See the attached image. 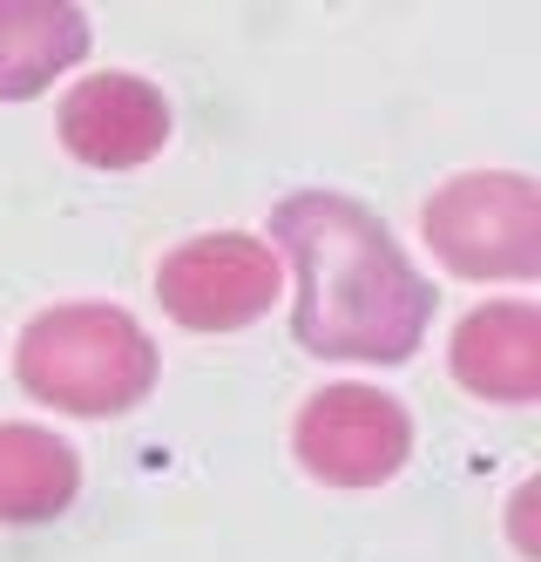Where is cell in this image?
Listing matches in <instances>:
<instances>
[{"label":"cell","mask_w":541,"mask_h":562,"mask_svg":"<svg viewBox=\"0 0 541 562\" xmlns=\"http://www.w3.org/2000/svg\"><path fill=\"white\" fill-rule=\"evenodd\" d=\"M271 237L298 271L291 333L318 359H413L433 318V285L406 265L393 231L339 190H298L271 211Z\"/></svg>","instance_id":"cell-1"},{"label":"cell","mask_w":541,"mask_h":562,"mask_svg":"<svg viewBox=\"0 0 541 562\" xmlns=\"http://www.w3.org/2000/svg\"><path fill=\"white\" fill-rule=\"evenodd\" d=\"M81 461L48 427H0V521H48L75 502Z\"/></svg>","instance_id":"cell-9"},{"label":"cell","mask_w":541,"mask_h":562,"mask_svg":"<svg viewBox=\"0 0 541 562\" xmlns=\"http://www.w3.org/2000/svg\"><path fill=\"white\" fill-rule=\"evenodd\" d=\"M427 245L461 278H534L541 271V190L515 170L453 177L427 204Z\"/></svg>","instance_id":"cell-3"},{"label":"cell","mask_w":541,"mask_h":562,"mask_svg":"<svg viewBox=\"0 0 541 562\" xmlns=\"http://www.w3.org/2000/svg\"><path fill=\"white\" fill-rule=\"evenodd\" d=\"M89 55V14L68 0H0V102H27Z\"/></svg>","instance_id":"cell-8"},{"label":"cell","mask_w":541,"mask_h":562,"mask_svg":"<svg viewBox=\"0 0 541 562\" xmlns=\"http://www.w3.org/2000/svg\"><path fill=\"white\" fill-rule=\"evenodd\" d=\"M298 468L325 488H380L413 454V420L380 386H325L291 427Z\"/></svg>","instance_id":"cell-4"},{"label":"cell","mask_w":541,"mask_h":562,"mask_svg":"<svg viewBox=\"0 0 541 562\" xmlns=\"http://www.w3.org/2000/svg\"><path fill=\"white\" fill-rule=\"evenodd\" d=\"M61 143L89 170H136L170 143V102L143 75H89L61 102Z\"/></svg>","instance_id":"cell-6"},{"label":"cell","mask_w":541,"mask_h":562,"mask_svg":"<svg viewBox=\"0 0 541 562\" xmlns=\"http://www.w3.org/2000/svg\"><path fill=\"white\" fill-rule=\"evenodd\" d=\"M453 380L481 400H521L541 393V312L534 305H481L453 333Z\"/></svg>","instance_id":"cell-7"},{"label":"cell","mask_w":541,"mask_h":562,"mask_svg":"<svg viewBox=\"0 0 541 562\" xmlns=\"http://www.w3.org/2000/svg\"><path fill=\"white\" fill-rule=\"evenodd\" d=\"M21 386L61 414H129L156 386V346L122 305H55L21 333Z\"/></svg>","instance_id":"cell-2"},{"label":"cell","mask_w":541,"mask_h":562,"mask_svg":"<svg viewBox=\"0 0 541 562\" xmlns=\"http://www.w3.org/2000/svg\"><path fill=\"white\" fill-rule=\"evenodd\" d=\"M284 285V271L271 258V245L258 237H237V231H217V237H190L162 258L156 271V299L162 312L190 333H237L251 318L271 312Z\"/></svg>","instance_id":"cell-5"}]
</instances>
